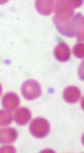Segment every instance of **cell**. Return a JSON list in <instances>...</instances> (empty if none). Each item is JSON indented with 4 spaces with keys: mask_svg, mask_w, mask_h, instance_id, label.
Returning a JSON list of instances; mask_svg holds the SVG:
<instances>
[{
    "mask_svg": "<svg viewBox=\"0 0 84 153\" xmlns=\"http://www.w3.org/2000/svg\"><path fill=\"white\" fill-rule=\"evenodd\" d=\"M81 16H82L81 13H77V14H74L73 16H71L69 19H61L58 16H54L53 23L62 35L72 38V37L76 36L78 19Z\"/></svg>",
    "mask_w": 84,
    "mask_h": 153,
    "instance_id": "6da1fadb",
    "label": "cell"
},
{
    "mask_svg": "<svg viewBox=\"0 0 84 153\" xmlns=\"http://www.w3.org/2000/svg\"><path fill=\"white\" fill-rule=\"evenodd\" d=\"M31 135L35 138L41 139V138L46 137L49 134L50 131V125H49L48 120L43 117H37L35 120H32L29 127Z\"/></svg>",
    "mask_w": 84,
    "mask_h": 153,
    "instance_id": "7a4b0ae2",
    "label": "cell"
},
{
    "mask_svg": "<svg viewBox=\"0 0 84 153\" xmlns=\"http://www.w3.org/2000/svg\"><path fill=\"white\" fill-rule=\"evenodd\" d=\"M21 92L22 95L24 96V98H26L27 100L37 99L38 97H40L42 93L41 86L39 85L38 82H36L34 80H27L22 85Z\"/></svg>",
    "mask_w": 84,
    "mask_h": 153,
    "instance_id": "3957f363",
    "label": "cell"
},
{
    "mask_svg": "<svg viewBox=\"0 0 84 153\" xmlns=\"http://www.w3.org/2000/svg\"><path fill=\"white\" fill-rule=\"evenodd\" d=\"M56 16L61 19H69L74 16V7L68 0H58L54 7Z\"/></svg>",
    "mask_w": 84,
    "mask_h": 153,
    "instance_id": "277c9868",
    "label": "cell"
},
{
    "mask_svg": "<svg viewBox=\"0 0 84 153\" xmlns=\"http://www.w3.org/2000/svg\"><path fill=\"white\" fill-rule=\"evenodd\" d=\"M20 105V98L19 96L14 92H8L3 95L2 97V106L7 111H14L18 108Z\"/></svg>",
    "mask_w": 84,
    "mask_h": 153,
    "instance_id": "5b68a950",
    "label": "cell"
},
{
    "mask_svg": "<svg viewBox=\"0 0 84 153\" xmlns=\"http://www.w3.org/2000/svg\"><path fill=\"white\" fill-rule=\"evenodd\" d=\"M53 55L56 60L61 61V62H65V61L70 59V47L65 43V42H60L58 45L54 47Z\"/></svg>",
    "mask_w": 84,
    "mask_h": 153,
    "instance_id": "8992f818",
    "label": "cell"
},
{
    "mask_svg": "<svg viewBox=\"0 0 84 153\" xmlns=\"http://www.w3.org/2000/svg\"><path fill=\"white\" fill-rule=\"evenodd\" d=\"M35 8L40 14L49 16L54 9V0H36Z\"/></svg>",
    "mask_w": 84,
    "mask_h": 153,
    "instance_id": "52a82bcc",
    "label": "cell"
},
{
    "mask_svg": "<svg viewBox=\"0 0 84 153\" xmlns=\"http://www.w3.org/2000/svg\"><path fill=\"white\" fill-rule=\"evenodd\" d=\"M63 97L66 102L72 103L73 104V103H76L80 99L81 92L77 87H75V86H69V87H67L65 90H64Z\"/></svg>",
    "mask_w": 84,
    "mask_h": 153,
    "instance_id": "ba28073f",
    "label": "cell"
},
{
    "mask_svg": "<svg viewBox=\"0 0 84 153\" xmlns=\"http://www.w3.org/2000/svg\"><path fill=\"white\" fill-rule=\"evenodd\" d=\"M31 111L26 107H20L14 113V120L19 126H25L31 120Z\"/></svg>",
    "mask_w": 84,
    "mask_h": 153,
    "instance_id": "9c48e42d",
    "label": "cell"
},
{
    "mask_svg": "<svg viewBox=\"0 0 84 153\" xmlns=\"http://www.w3.org/2000/svg\"><path fill=\"white\" fill-rule=\"evenodd\" d=\"M18 138V133L14 129H1L0 132V141L2 144H9L14 142Z\"/></svg>",
    "mask_w": 84,
    "mask_h": 153,
    "instance_id": "30bf717a",
    "label": "cell"
},
{
    "mask_svg": "<svg viewBox=\"0 0 84 153\" xmlns=\"http://www.w3.org/2000/svg\"><path fill=\"white\" fill-rule=\"evenodd\" d=\"M76 37H77L78 41H84V16H81L78 19Z\"/></svg>",
    "mask_w": 84,
    "mask_h": 153,
    "instance_id": "8fae6325",
    "label": "cell"
},
{
    "mask_svg": "<svg viewBox=\"0 0 84 153\" xmlns=\"http://www.w3.org/2000/svg\"><path fill=\"white\" fill-rule=\"evenodd\" d=\"M11 120H12V117L10 113L7 111H3V110L0 111V124H1L2 127L8 126L11 123Z\"/></svg>",
    "mask_w": 84,
    "mask_h": 153,
    "instance_id": "7c38bea8",
    "label": "cell"
},
{
    "mask_svg": "<svg viewBox=\"0 0 84 153\" xmlns=\"http://www.w3.org/2000/svg\"><path fill=\"white\" fill-rule=\"evenodd\" d=\"M73 53L76 57L84 58V43L75 44V46L73 48Z\"/></svg>",
    "mask_w": 84,
    "mask_h": 153,
    "instance_id": "4fadbf2b",
    "label": "cell"
},
{
    "mask_svg": "<svg viewBox=\"0 0 84 153\" xmlns=\"http://www.w3.org/2000/svg\"><path fill=\"white\" fill-rule=\"evenodd\" d=\"M68 1L73 7H80L83 4L84 0H68Z\"/></svg>",
    "mask_w": 84,
    "mask_h": 153,
    "instance_id": "5bb4252c",
    "label": "cell"
},
{
    "mask_svg": "<svg viewBox=\"0 0 84 153\" xmlns=\"http://www.w3.org/2000/svg\"><path fill=\"white\" fill-rule=\"evenodd\" d=\"M78 76L81 80L84 81V60L80 63V66L78 68Z\"/></svg>",
    "mask_w": 84,
    "mask_h": 153,
    "instance_id": "9a60e30c",
    "label": "cell"
},
{
    "mask_svg": "<svg viewBox=\"0 0 84 153\" xmlns=\"http://www.w3.org/2000/svg\"><path fill=\"white\" fill-rule=\"evenodd\" d=\"M81 107H82V109L84 110V97L82 98V100H81Z\"/></svg>",
    "mask_w": 84,
    "mask_h": 153,
    "instance_id": "2e32d148",
    "label": "cell"
},
{
    "mask_svg": "<svg viewBox=\"0 0 84 153\" xmlns=\"http://www.w3.org/2000/svg\"><path fill=\"white\" fill-rule=\"evenodd\" d=\"M6 2H7V0H0V3H1V4L6 3Z\"/></svg>",
    "mask_w": 84,
    "mask_h": 153,
    "instance_id": "e0dca14e",
    "label": "cell"
},
{
    "mask_svg": "<svg viewBox=\"0 0 84 153\" xmlns=\"http://www.w3.org/2000/svg\"><path fill=\"white\" fill-rule=\"evenodd\" d=\"M81 140H82V144H83V146H84V134H83V136H82V139H81Z\"/></svg>",
    "mask_w": 84,
    "mask_h": 153,
    "instance_id": "ac0fdd59",
    "label": "cell"
}]
</instances>
